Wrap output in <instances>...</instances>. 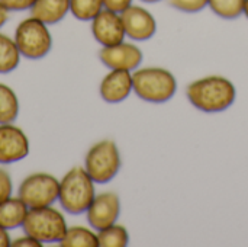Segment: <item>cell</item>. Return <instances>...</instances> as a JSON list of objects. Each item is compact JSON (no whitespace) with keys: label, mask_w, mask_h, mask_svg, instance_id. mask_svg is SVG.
<instances>
[{"label":"cell","mask_w":248,"mask_h":247,"mask_svg":"<svg viewBox=\"0 0 248 247\" xmlns=\"http://www.w3.org/2000/svg\"><path fill=\"white\" fill-rule=\"evenodd\" d=\"M19 115V100L13 89L0 83V124H13Z\"/></svg>","instance_id":"e0dca14e"},{"label":"cell","mask_w":248,"mask_h":247,"mask_svg":"<svg viewBox=\"0 0 248 247\" xmlns=\"http://www.w3.org/2000/svg\"><path fill=\"white\" fill-rule=\"evenodd\" d=\"M94 197V181L84 167H73L60 181L58 201L68 214L86 213Z\"/></svg>","instance_id":"3957f363"},{"label":"cell","mask_w":248,"mask_h":247,"mask_svg":"<svg viewBox=\"0 0 248 247\" xmlns=\"http://www.w3.org/2000/svg\"><path fill=\"white\" fill-rule=\"evenodd\" d=\"M142 1H145V3H155V1H160V0H142Z\"/></svg>","instance_id":"f546056e"},{"label":"cell","mask_w":248,"mask_h":247,"mask_svg":"<svg viewBox=\"0 0 248 247\" xmlns=\"http://www.w3.org/2000/svg\"><path fill=\"white\" fill-rule=\"evenodd\" d=\"M28 154L29 140L26 134L13 124H0V163H16Z\"/></svg>","instance_id":"30bf717a"},{"label":"cell","mask_w":248,"mask_h":247,"mask_svg":"<svg viewBox=\"0 0 248 247\" xmlns=\"http://www.w3.org/2000/svg\"><path fill=\"white\" fill-rule=\"evenodd\" d=\"M20 52L15 39L4 33H0V74L13 71L19 66Z\"/></svg>","instance_id":"ac0fdd59"},{"label":"cell","mask_w":248,"mask_h":247,"mask_svg":"<svg viewBox=\"0 0 248 247\" xmlns=\"http://www.w3.org/2000/svg\"><path fill=\"white\" fill-rule=\"evenodd\" d=\"M99 247H125L129 243V234L124 226L112 224L97 231Z\"/></svg>","instance_id":"d6986e66"},{"label":"cell","mask_w":248,"mask_h":247,"mask_svg":"<svg viewBox=\"0 0 248 247\" xmlns=\"http://www.w3.org/2000/svg\"><path fill=\"white\" fill-rule=\"evenodd\" d=\"M167 3L185 13H198L208 6V0H167Z\"/></svg>","instance_id":"7402d4cb"},{"label":"cell","mask_w":248,"mask_h":247,"mask_svg":"<svg viewBox=\"0 0 248 247\" xmlns=\"http://www.w3.org/2000/svg\"><path fill=\"white\" fill-rule=\"evenodd\" d=\"M121 153L112 140H102L90 147L84 159V169L94 183L110 182L121 170Z\"/></svg>","instance_id":"8992f818"},{"label":"cell","mask_w":248,"mask_h":247,"mask_svg":"<svg viewBox=\"0 0 248 247\" xmlns=\"http://www.w3.org/2000/svg\"><path fill=\"white\" fill-rule=\"evenodd\" d=\"M12 247H42L44 245L41 243V242H38L36 239H33V237H31V236H28V234H25L23 237H17V239H15L13 242H12Z\"/></svg>","instance_id":"484cf974"},{"label":"cell","mask_w":248,"mask_h":247,"mask_svg":"<svg viewBox=\"0 0 248 247\" xmlns=\"http://www.w3.org/2000/svg\"><path fill=\"white\" fill-rule=\"evenodd\" d=\"M132 90V73L126 70H110L103 77L99 87L102 99L108 103L124 102Z\"/></svg>","instance_id":"4fadbf2b"},{"label":"cell","mask_w":248,"mask_h":247,"mask_svg":"<svg viewBox=\"0 0 248 247\" xmlns=\"http://www.w3.org/2000/svg\"><path fill=\"white\" fill-rule=\"evenodd\" d=\"M189 102L205 114H218L228 109L237 99L234 83L224 76H206L186 87Z\"/></svg>","instance_id":"6da1fadb"},{"label":"cell","mask_w":248,"mask_h":247,"mask_svg":"<svg viewBox=\"0 0 248 247\" xmlns=\"http://www.w3.org/2000/svg\"><path fill=\"white\" fill-rule=\"evenodd\" d=\"M125 33L134 41H148L157 32L155 17L147 9L131 4L121 13Z\"/></svg>","instance_id":"8fae6325"},{"label":"cell","mask_w":248,"mask_h":247,"mask_svg":"<svg viewBox=\"0 0 248 247\" xmlns=\"http://www.w3.org/2000/svg\"><path fill=\"white\" fill-rule=\"evenodd\" d=\"M29 207L17 197L0 202V226L6 230H15L23 226Z\"/></svg>","instance_id":"9a60e30c"},{"label":"cell","mask_w":248,"mask_h":247,"mask_svg":"<svg viewBox=\"0 0 248 247\" xmlns=\"http://www.w3.org/2000/svg\"><path fill=\"white\" fill-rule=\"evenodd\" d=\"M12 189H13V185H12L10 173L4 169H0V202L12 197Z\"/></svg>","instance_id":"603a6c76"},{"label":"cell","mask_w":248,"mask_h":247,"mask_svg":"<svg viewBox=\"0 0 248 247\" xmlns=\"http://www.w3.org/2000/svg\"><path fill=\"white\" fill-rule=\"evenodd\" d=\"M246 0H208L211 10L222 19H237L244 15Z\"/></svg>","instance_id":"44dd1931"},{"label":"cell","mask_w":248,"mask_h":247,"mask_svg":"<svg viewBox=\"0 0 248 247\" xmlns=\"http://www.w3.org/2000/svg\"><path fill=\"white\" fill-rule=\"evenodd\" d=\"M132 4V0H103V7L116 13H122Z\"/></svg>","instance_id":"d4e9b609"},{"label":"cell","mask_w":248,"mask_h":247,"mask_svg":"<svg viewBox=\"0 0 248 247\" xmlns=\"http://www.w3.org/2000/svg\"><path fill=\"white\" fill-rule=\"evenodd\" d=\"M100 61L110 70L135 71L142 63V51L129 42H119L110 47H103L99 52Z\"/></svg>","instance_id":"ba28073f"},{"label":"cell","mask_w":248,"mask_h":247,"mask_svg":"<svg viewBox=\"0 0 248 247\" xmlns=\"http://www.w3.org/2000/svg\"><path fill=\"white\" fill-rule=\"evenodd\" d=\"M70 12V0H36L31 7L33 17L46 25L58 23Z\"/></svg>","instance_id":"5bb4252c"},{"label":"cell","mask_w":248,"mask_h":247,"mask_svg":"<svg viewBox=\"0 0 248 247\" xmlns=\"http://www.w3.org/2000/svg\"><path fill=\"white\" fill-rule=\"evenodd\" d=\"M25 234L44 243H60L67 231V223L62 214L51 207L29 208L22 226Z\"/></svg>","instance_id":"277c9868"},{"label":"cell","mask_w":248,"mask_h":247,"mask_svg":"<svg viewBox=\"0 0 248 247\" xmlns=\"http://www.w3.org/2000/svg\"><path fill=\"white\" fill-rule=\"evenodd\" d=\"M60 181L49 173H32L23 179L19 186L17 197L29 208L51 207L58 199Z\"/></svg>","instance_id":"52a82bcc"},{"label":"cell","mask_w":248,"mask_h":247,"mask_svg":"<svg viewBox=\"0 0 248 247\" xmlns=\"http://www.w3.org/2000/svg\"><path fill=\"white\" fill-rule=\"evenodd\" d=\"M92 33L102 47H110L125 39V28L121 13L103 9L92 20Z\"/></svg>","instance_id":"7c38bea8"},{"label":"cell","mask_w":248,"mask_h":247,"mask_svg":"<svg viewBox=\"0 0 248 247\" xmlns=\"http://www.w3.org/2000/svg\"><path fill=\"white\" fill-rule=\"evenodd\" d=\"M9 230H6V229H3L1 226H0V247H9L12 245V242H10V237H9V233H7Z\"/></svg>","instance_id":"4316f807"},{"label":"cell","mask_w":248,"mask_h":247,"mask_svg":"<svg viewBox=\"0 0 248 247\" xmlns=\"http://www.w3.org/2000/svg\"><path fill=\"white\" fill-rule=\"evenodd\" d=\"M36 0H0V3L10 12H20V10H31Z\"/></svg>","instance_id":"cb8c5ba5"},{"label":"cell","mask_w":248,"mask_h":247,"mask_svg":"<svg viewBox=\"0 0 248 247\" xmlns=\"http://www.w3.org/2000/svg\"><path fill=\"white\" fill-rule=\"evenodd\" d=\"M132 86L137 96L150 103L169 102L177 90L171 71L163 67H142L132 73Z\"/></svg>","instance_id":"7a4b0ae2"},{"label":"cell","mask_w":248,"mask_h":247,"mask_svg":"<svg viewBox=\"0 0 248 247\" xmlns=\"http://www.w3.org/2000/svg\"><path fill=\"white\" fill-rule=\"evenodd\" d=\"M13 39L20 55L29 60L44 58L52 47V36L48 31V25L33 16L17 25Z\"/></svg>","instance_id":"5b68a950"},{"label":"cell","mask_w":248,"mask_h":247,"mask_svg":"<svg viewBox=\"0 0 248 247\" xmlns=\"http://www.w3.org/2000/svg\"><path fill=\"white\" fill-rule=\"evenodd\" d=\"M244 15L248 17V0H246V4H244Z\"/></svg>","instance_id":"f1b7e54d"},{"label":"cell","mask_w":248,"mask_h":247,"mask_svg":"<svg viewBox=\"0 0 248 247\" xmlns=\"http://www.w3.org/2000/svg\"><path fill=\"white\" fill-rule=\"evenodd\" d=\"M61 247H97V233L86 227H70L58 243Z\"/></svg>","instance_id":"2e32d148"},{"label":"cell","mask_w":248,"mask_h":247,"mask_svg":"<svg viewBox=\"0 0 248 247\" xmlns=\"http://www.w3.org/2000/svg\"><path fill=\"white\" fill-rule=\"evenodd\" d=\"M103 9V0H70V12L78 20H93Z\"/></svg>","instance_id":"ffe728a7"},{"label":"cell","mask_w":248,"mask_h":247,"mask_svg":"<svg viewBox=\"0 0 248 247\" xmlns=\"http://www.w3.org/2000/svg\"><path fill=\"white\" fill-rule=\"evenodd\" d=\"M7 15H9V10L0 3V28L6 23V20H7Z\"/></svg>","instance_id":"83f0119b"},{"label":"cell","mask_w":248,"mask_h":247,"mask_svg":"<svg viewBox=\"0 0 248 247\" xmlns=\"http://www.w3.org/2000/svg\"><path fill=\"white\" fill-rule=\"evenodd\" d=\"M87 221L96 231L115 224L121 215V199L115 192H103L94 197L86 211Z\"/></svg>","instance_id":"9c48e42d"}]
</instances>
